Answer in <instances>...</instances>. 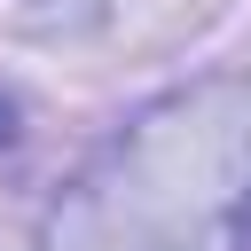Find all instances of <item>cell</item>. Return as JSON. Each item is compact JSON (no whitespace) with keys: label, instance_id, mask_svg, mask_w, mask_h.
<instances>
[{"label":"cell","instance_id":"cell-2","mask_svg":"<svg viewBox=\"0 0 251 251\" xmlns=\"http://www.w3.org/2000/svg\"><path fill=\"white\" fill-rule=\"evenodd\" d=\"M0 141H16V102H0Z\"/></svg>","mask_w":251,"mask_h":251},{"label":"cell","instance_id":"cell-1","mask_svg":"<svg viewBox=\"0 0 251 251\" xmlns=\"http://www.w3.org/2000/svg\"><path fill=\"white\" fill-rule=\"evenodd\" d=\"M39 251H251V71H212L118 126L47 204Z\"/></svg>","mask_w":251,"mask_h":251}]
</instances>
